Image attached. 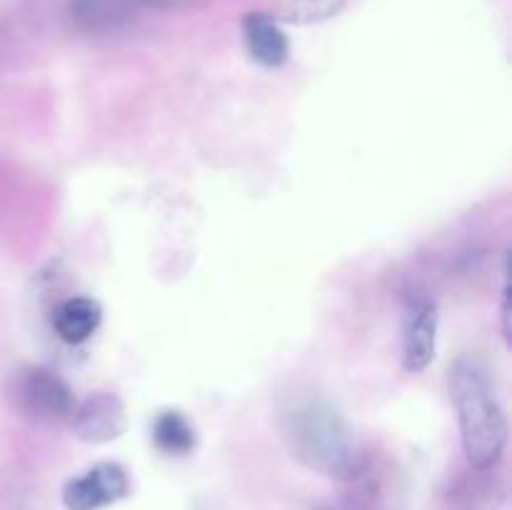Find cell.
Listing matches in <instances>:
<instances>
[{
  "mask_svg": "<svg viewBox=\"0 0 512 510\" xmlns=\"http://www.w3.org/2000/svg\"><path fill=\"white\" fill-rule=\"evenodd\" d=\"M280 435L288 453L313 473L353 483L363 475L365 455L348 420L323 395H290L280 408Z\"/></svg>",
  "mask_w": 512,
  "mask_h": 510,
  "instance_id": "obj_1",
  "label": "cell"
},
{
  "mask_svg": "<svg viewBox=\"0 0 512 510\" xmlns=\"http://www.w3.org/2000/svg\"><path fill=\"white\" fill-rule=\"evenodd\" d=\"M450 395L458 410L468 463L478 470L498 465L508 445V418L490 388L488 375L473 358H460L450 368Z\"/></svg>",
  "mask_w": 512,
  "mask_h": 510,
  "instance_id": "obj_2",
  "label": "cell"
},
{
  "mask_svg": "<svg viewBox=\"0 0 512 510\" xmlns=\"http://www.w3.org/2000/svg\"><path fill=\"white\" fill-rule=\"evenodd\" d=\"M15 398L25 415L43 423H65L78 405L68 383L45 368L25 370L15 385Z\"/></svg>",
  "mask_w": 512,
  "mask_h": 510,
  "instance_id": "obj_3",
  "label": "cell"
},
{
  "mask_svg": "<svg viewBox=\"0 0 512 510\" xmlns=\"http://www.w3.org/2000/svg\"><path fill=\"white\" fill-rule=\"evenodd\" d=\"M130 475L118 463H98L63 488L65 510H103L130 495Z\"/></svg>",
  "mask_w": 512,
  "mask_h": 510,
  "instance_id": "obj_4",
  "label": "cell"
},
{
  "mask_svg": "<svg viewBox=\"0 0 512 510\" xmlns=\"http://www.w3.org/2000/svg\"><path fill=\"white\" fill-rule=\"evenodd\" d=\"M70 425L83 443H113L128 430V410L115 393H93L75 405Z\"/></svg>",
  "mask_w": 512,
  "mask_h": 510,
  "instance_id": "obj_5",
  "label": "cell"
},
{
  "mask_svg": "<svg viewBox=\"0 0 512 510\" xmlns=\"http://www.w3.org/2000/svg\"><path fill=\"white\" fill-rule=\"evenodd\" d=\"M438 348V305L420 300L408 310L403 328V368L423 373L435 360Z\"/></svg>",
  "mask_w": 512,
  "mask_h": 510,
  "instance_id": "obj_6",
  "label": "cell"
},
{
  "mask_svg": "<svg viewBox=\"0 0 512 510\" xmlns=\"http://www.w3.org/2000/svg\"><path fill=\"white\" fill-rule=\"evenodd\" d=\"M243 35L248 53L263 68H280L288 60L290 45L278 20L268 13H248L243 18Z\"/></svg>",
  "mask_w": 512,
  "mask_h": 510,
  "instance_id": "obj_7",
  "label": "cell"
},
{
  "mask_svg": "<svg viewBox=\"0 0 512 510\" xmlns=\"http://www.w3.org/2000/svg\"><path fill=\"white\" fill-rule=\"evenodd\" d=\"M103 323V308L95 298L88 295H73L63 300L53 315V328L60 340L70 345H80L93 338Z\"/></svg>",
  "mask_w": 512,
  "mask_h": 510,
  "instance_id": "obj_8",
  "label": "cell"
},
{
  "mask_svg": "<svg viewBox=\"0 0 512 510\" xmlns=\"http://www.w3.org/2000/svg\"><path fill=\"white\" fill-rule=\"evenodd\" d=\"M153 443L160 453L180 458V455H190L198 448V430L183 410L168 408L155 415Z\"/></svg>",
  "mask_w": 512,
  "mask_h": 510,
  "instance_id": "obj_9",
  "label": "cell"
},
{
  "mask_svg": "<svg viewBox=\"0 0 512 510\" xmlns=\"http://www.w3.org/2000/svg\"><path fill=\"white\" fill-rule=\"evenodd\" d=\"M345 0H283L273 18L293 25L323 23L343 10Z\"/></svg>",
  "mask_w": 512,
  "mask_h": 510,
  "instance_id": "obj_10",
  "label": "cell"
},
{
  "mask_svg": "<svg viewBox=\"0 0 512 510\" xmlns=\"http://www.w3.org/2000/svg\"><path fill=\"white\" fill-rule=\"evenodd\" d=\"M500 315H503V338L505 343H512V328H510V288L505 285L503 290V310H500Z\"/></svg>",
  "mask_w": 512,
  "mask_h": 510,
  "instance_id": "obj_11",
  "label": "cell"
},
{
  "mask_svg": "<svg viewBox=\"0 0 512 510\" xmlns=\"http://www.w3.org/2000/svg\"><path fill=\"white\" fill-rule=\"evenodd\" d=\"M315 510H370V508H363V505L358 503H338V500H328V503L315 505Z\"/></svg>",
  "mask_w": 512,
  "mask_h": 510,
  "instance_id": "obj_12",
  "label": "cell"
},
{
  "mask_svg": "<svg viewBox=\"0 0 512 510\" xmlns=\"http://www.w3.org/2000/svg\"><path fill=\"white\" fill-rule=\"evenodd\" d=\"M153 5H163V8H173V5H185V3H193V0H148Z\"/></svg>",
  "mask_w": 512,
  "mask_h": 510,
  "instance_id": "obj_13",
  "label": "cell"
}]
</instances>
